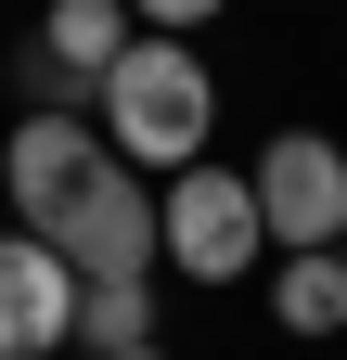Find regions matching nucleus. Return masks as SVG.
<instances>
[{
    "label": "nucleus",
    "mask_w": 347,
    "mask_h": 360,
    "mask_svg": "<svg viewBox=\"0 0 347 360\" xmlns=\"http://www.w3.org/2000/svg\"><path fill=\"white\" fill-rule=\"evenodd\" d=\"M91 129L116 142V167H142V180H181L206 167V129H219V77H206L193 39H129V65L91 90Z\"/></svg>",
    "instance_id": "obj_1"
},
{
    "label": "nucleus",
    "mask_w": 347,
    "mask_h": 360,
    "mask_svg": "<svg viewBox=\"0 0 347 360\" xmlns=\"http://www.w3.org/2000/svg\"><path fill=\"white\" fill-rule=\"evenodd\" d=\"M103 180H116V142H103L91 116H65V103H26V116H13V142H0V193H13V232L65 245L77 219L103 206Z\"/></svg>",
    "instance_id": "obj_2"
},
{
    "label": "nucleus",
    "mask_w": 347,
    "mask_h": 360,
    "mask_svg": "<svg viewBox=\"0 0 347 360\" xmlns=\"http://www.w3.org/2000/svg\"><path fill=\"white\" fill-rule=\"evenodd\" d=\"M155 206H167V270H181V283H244L257 245H270V219H257V180H244V167H181Z\"/></svg>",
    "instance_id": "obj_3"
},
{
    "label": "nucleus",
    "mask_w": 347,
    "mask_h": 360,
    "mask_svg": "<svg viewBox=\"0 0 347 360\" xmlns=\"http://www.w3.org/2000/svg\"><path fill=\"white\" fill-rule=\"evenodd\" d=\"M257 219H270V245L283 257H322L347 245V155L322 142V129H283V142H257Z\"/></svg>",
    "instance_id": "obj_4"
},
{
    "label": "nucleus",
    "mask_w": 347,
    "mask_h": 360,
    "mask_svg": "<svg viewBox=\"0 0 347 360\" xmlns=\"http://www.w3.org/2000/svg\"><path fill=\"white\" fill-rule=\"evenodd\" d=\"M77 270L39 245V232H0V360H52V347H77Z\"/></svg>",
    "instance_id": "obj_5"
},
{
    "label": "nucleus",
    "mask_w": 347,
    "mask_h": 360,
    "mask_svg": "<svg viewBox=\"0 0 347 360\" xmlns=\"http://www.w3.org/2000/svg\"><path fill=\"white\" fill-rule=\"evenodd\" d=\"M129 39H142V13H129V0H52V13H39V90H103L116 65H129Z\"/></svg>",
    "instance_id": "obj_6"
},
{
    "label": "nucleus",
    "mask_w": 347,
    "mask_h": 360,
    "mask_svg": "<svg viewBox=\"0 0 347 360\" xmlns=\"http://www.w3.org/2000/svg\"><path fill=\"white\" fill-rule=\"evenodd\" d=\"M270 322H283V335H347V245L270 270Z\"/></svg>",
    "instance_id": "obj_7"
},
{
    "label": "nucleus",
    "mask_w": 347,
    "mask_h": 360,
    "mask_svg": "<svg viewBox=\"0 0 347 360\" xmlns=\"http://www.w3.org/2000/svg\"><path fill=\"white\" fill-rule=\"evenodd\" d=\"M77 347H91V360L155 347V283H91V296H77Z\"/></svg>",
    "instance_id": "obj_8"
},
{
    "label": "nucleus",
    "mask_w": 347,
    "mask_h": 360,
    "mask_svg": "<svg viewBox=\"0 0 347 360\" xmlns=\"http://www.w3.org/2000/svg\"><path fill=\"white\" fill-rule=\"evenodd\" d=\"M129 13H142V26H155V39H193V26H206V13H219V0H129Z\"/></svg>",
    "instance_id": "obj_9"
},
{
    "label": "nucleus",
    "mask_w": 347,
    "mask_h": 360,
    "mask_svg": "<svg viewBox=\"0 0 347 360\" xmlns=\"http://www.w3.org/2000/svg\"><path fill=\"white\" fill-rule=\"evenodd\" d=\"M129 360H167V347H129Z\"/></svg>",
    "instance_id": "obj_10"
}]
</instances>
